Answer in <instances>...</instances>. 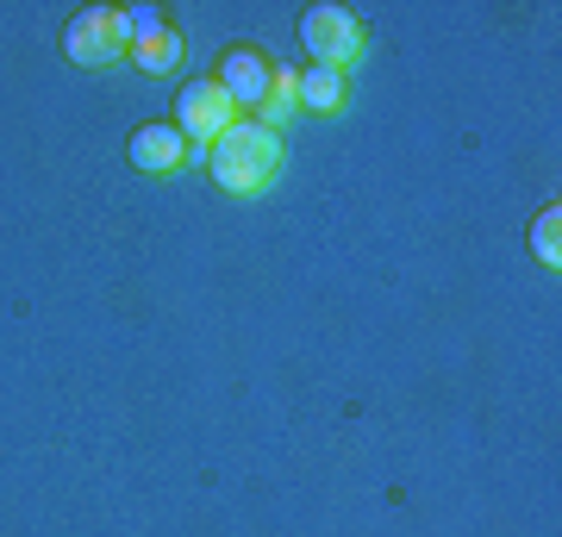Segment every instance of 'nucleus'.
<instances>
[{"label":"nucleus","instance_id":"nucleus-9","mask_svg":"<svg viewBox=\"0 0 562 537\" xmlns=\"http://www.w3.org/2000/svg\"><path fill=\"white\" fill-rule=\"evenodd\" d=\"M557 232H562V213L557 206H543L538 220H531V257H538L543 269H562V238Z\"/></svg>","mask_w":562,"mask_h":537},{"label":"nucleus","instance_id":"nucleus-5","mask_svg":"<svg viewBox=\"0 0 562 537\" xmlns=\"http://www.w3.org/2000/svg\"><path fill=\"white\" fill-rule=\"evenodd\" d=\"M225 88V100L238 107V113H257L262 100H269V81H276V63L262 57V51H250V44H238V51H225L220 57V76H213Z\"/></svg>","mask_w":562,"mask_h":537},{"label":"nucleus","instance_id":"nucleus-11","mask_svg":"<svg viewBox=\"0 0 562 537\" xmlns=\"http://www.w3.org/2000/svg\"><path fill=\"white\" fill-rule=\"evenodd\" d=\"M113 13H120V38H125V51H132L138 38H150V32L162 25L157 7H113Z\"/></svg>","mask_w":562,"mask_h":537},{"label":"nucleus","instance_id":"nucleus-2","mask_svg":"<svg viewBox=\"0 0 562 537\" xmlns=\"http://www.w3.org/2000/svg\"><path fill=\"white\" fill-rule=\"evenodd\" d=\"M301 44L313 51L319 69L350 76V69L362 63V51H369V32H362V20L350 13V7H306L301 13Z\"/></svg>","mask_w":562,"mask_h":537},{"label":"nucleus","instance_id":"nucleus-8","mask_svg":"<svg viewBox=\"0 0 562 537\" xmlns=\"http://www.w3.org/2000/svg\"><path fill=\"white\" fill-rule=\"evenodd\" d=\"M181 51H188V44H181V32L162 20L157 32H150V38H138L132 51H125V57L138 63L144 76H176V69H181Z\"/></svg>","mask_w":562,"mask_h":537},{"label":"nucleus","instance_id":"nucleus-1","mask_svg":"<svg viewBox=\"0 0 562 537\" xmlns=\"http://www.w3.org/2000/svg\"><path fill=\"white\" fill-rule=\"evenodd\" d=\"M206 176H213V188H225L232 200L269 194L276 176H281V132H269V125H257V120H238L213 150H206Z\"/></svg>","mask_w":562,"mask_h":537},{"label":"nucleus","instance_id":"nucleus-3","mask_svg":"<svg viewBox=\"0 0 562 537\" xmlns=\"http://www.w3.org/2000/svg\"><path fill=\"white\" fill-rule=\"evenodd\" d=\"M238 120L244 113L225 100L220 81H194V88H181L176 94V132L188 138V157H206V150H213Z\"/></svg>","mask_w":562,"mask_h":537},{"label":"nucleus","instance_id":"nucleus-7","mask_svg":"<svg viewBox=\"0 0 562 537\" xmlns=\"http://www.w3.org/2000/svg\"><path fill=\"white\" fill-rule=\"evenodd\" d=\"M294 100H301L306 113H319V120H331V113H344V100H350V76H338V69H306V76H294Z\"/></svg>","mask_w":562,"mask_h":537},{"label":"nucleus","instance_id":"nucleus-10","mask_svg":"<svg viewBox=\"0 0 562 537\" xmlns=\"http://www.w3.org/2000/svg\"><path fill=\"white\" fill-rule=\"evenodd\" d=\"M294 107H301V100H294V76H281V69H276V81H269V100H262V107L250 113V120L269 125V132H281V120H288Z\"/></svg>","mask_w":562,"mask_h":537},{"label":"nucleus","instance_id":"nucleus-4","mask_svg":"<svg viewBox=\"0 0 562 537\" xmlns=\"http://www.w3.org/2000/svg\"><path fill=\"white\" fill-rule=\"evenodd\" d=\"M63 57L76 69H106V63L125 57V38H120V13L113 7H81L76 20L63 25Z\"/></svg>","mask_w":562,"mask_h":537},{"label":"nucleus","instance_id":"nucleus-6","mask_svg":"<svg viewBox=\"0 0 562 537\" xmlns=\"http://www.w3.org/2000/svg\"><path fill=\"white\" fill-rule=\"evenodd\" d=\"M125 150H132V169H144V176H176L188 163V138L176 125H138Z\"/></svg>","mask_w":562,"mask_h":537}]
</instances>
